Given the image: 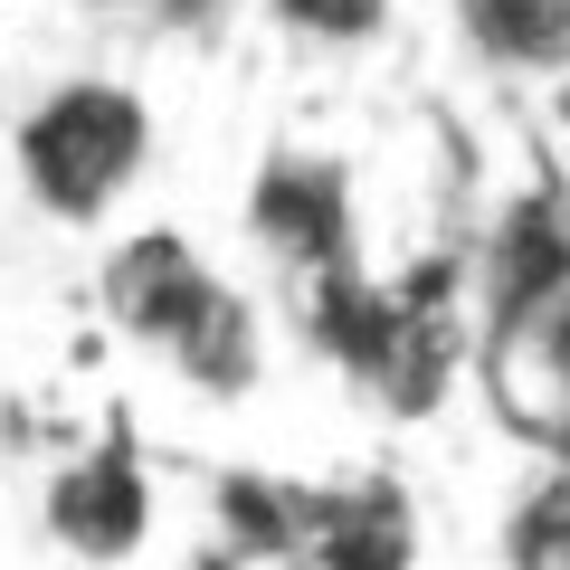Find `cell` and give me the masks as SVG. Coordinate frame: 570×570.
I'll return each instance as SVG.
<instances>
[{
	"mask_svg": "<svg viewBox=\"0 0 570 570\" xmlns=\"http://www.w3.org/2000/svg\"><path fill=\"white\" fill-rule=\"evenodd\" d=\"M238 228L276 285H324V276H352L371 266V228H362V171L324 142H276L257 153V171L238 181Z\"/></svg>",
	"mask_w": 570,
	"mask_h": 570,
	"instance_id": "7a4b0ae2",
	"label": "cell"
},
{
	"mask_svg": "<svg viewBox=\"0 0 570 570\" xmlns=\"http://www.w3.org/2000/svg\"><path fill=\"white\" fill-rule=\"evenodd\" d=\"M456 48L494 77H570V0H448Z\"/></svg>",
	"mask_w": 570,
	"mask_h": 570,
	"instance_id": "30bf717a",
	"label": "cell"
},
{
	"mask_svg": "<svg viewBox=\"0 0 570 570\" xmlns=\"http://www.w3.org/2000/svg\"><path fill=\"white\" fill-rule=\"evenodd\" d=\"M209 542H228L247 570L305 551V475L276 466H219L209 475Z\"/></svg>",
	"mask_w": 570,
	"mask_h": 570,
	"instance_id": "9c48e42d",
	"label": "cell"
},
{
	"mask_svg": "<svg viewBox=\"0 0 570 570\" xmlns=\"http://www.w3.org/2000/svg\"><path fill=\"white\" fill-rule=\"evenodd\" d=\"M181 570H247V561H238V551H228V542H209V532H200V542L181 551Z\"/></svg>",
	"mask_w": 570,
	"mask_h": 570,
	"instance_id": "4fadbf2b",
	"label": "cell"
},
{
	"mask_svg": "<svg viewBox=\"0 0 570 570\" xmlns=\"http://www.w3.org/2000/svg\"><path fill=\"white\" fill-rule=\"evenodd\" d=\"M266 570H314V561H305V551H295V561H266Z\"/></svg>",
	"mask_w": 570,
	"mask_h": 570,
	"instance_id": "5bb4252c",
	"label": "cell"
},
{
	"mask_svg": "<svg viewBox=\"0 0 570 570\" xmlns=\"http://www.w3.org/2000/svg\"><path fill=\"white\" fill-rule=\"evenodd\" d=\"M570 285V200L551 181H523L456 238V305H466V343L494 314H523Z\"/></svg>",
	"mask_w": 570,
	"mask_h": 570,
	"instance_id": "277c9868",
	"label": "cell"
},
{
	"mask_svg": "<svg viewBox=\"0 0 570 570\" xmlns=\"http://www.w3.org/2000/svg\"><path fill=\"white\" fill-rule=\"evenodd\" d=\"M257 10L295 48H333V58H343V48H371L390 20H400V0H257Z\"/></svg>",
	"mask_w": 570,
	"mask_h": 570,
	"instance_id": "8fae6325",
	"label": "cell"
},
{
	"mask_svg": "<svg viewBox=\"0 0 570 570\" xmlns=\"http://www.w3.org/2000/svg\"><path fill=\"white\" fill-rule=\"evenodd\" d=\"M39 523H48V542H58L67 561L115 570V561H134V551L153 542L163 485H153V466L134 456V438H96V448H67L58 466H48Z\"/></svg>",
	"mask_w": 570,
	"mask_h": 570,
	"instance_id": "5b68a950",
	"label": "cell"
},
{
	"mask_svg": "<svg viewBox=\"0 0 570 570\" xmlns=\"http://www.w3.org/2000/svg\"><path fill=\"white\" fill-rule=\"evenodd\" d=\"M0 153H10V190L48 228H105L142 190L153 153H163V124H153V96L134 77L77 67V77H48L10 115Z\"/></svg>",
	"mask_w": 570,
	"mask_h": 570,
	"instance_id": "6da1fadb",
	"label": "cell"
},
{
	"mask_svg": "<svg viewBox=\"0 0 570 570\" xmlns=\"http://www.w3.org/2000/svg\"><path fill=\"white\" fill-rule=\"evenodd\" d=\"M134 10H142V29L171 39V48H209V39H228V20H238V0H134Z\"/></svg>",
	"mask_w": 570,
	"mask_h": 570,
	"instance_id": "7c38bea8",
	"label": "cell"
},
{
	"mask_svg": "<svg viewBox=\"0 0 570 570\" xmlns=\"http://www.w3.org/2000/svg\"><path fill=\"white\" fill-rule=\"evenodd\" d=\"M219 285H228V276L209 266V247L190 238V228H163V219H153V228H124V238L96 257V314H105L134 352L163 362V352L200 324V305L219 295Z\"/></svg>",
	"mask_w": 570,
	"mask_h": 570,
	"instance_id": "8992f818",
	"label": "cell"
},
{
	"mask_svg": "<svg viewBox=\"0 0 570 570\" xmlns=\"http://www.w3.org/2000/svg\"><path fill=\"white\" fill-rule=\"evenodd\" d=\"M466 371H475V390H485L494 428L513 448H532L542 466H570V285L523 305V314L475 324Z\"/></svg>",
	"mask_w": 570,
	"mask_h": 570,
	"instance_id": "3957f363",
	"label": "cell"
},
{
	"mask_svg": "<svg viewBox=\"0 0 570 570\" xmlns=\"http://www.w3.org/2000/svg\"><path fill=\"white\" fill-rule=\"evenodd\" d=\"M266 352H276V333H266V305L247 295L238 276H228L219 295L200 305V324H190L181 343L163 352V371L190 390V400L238 409V400H257V390H266Z\"/></svg>",
	"mask_w": 570,
	"mask_h": 570,
	"instance_id": "ba28073f",
	"label": "cell"
},
{
	"mask_svg": "<svg viewBox=\"0 0 570 570\" xmlns=\"http://www.w3.org/2000/svg\"><path fill=\"white\" fill-rule=\"evenodd\" d=\"M419 504L400 475L352 466V475H314L305 485V561L314 570H419Z\"/></svg>",
	"mask_w": 570,
	"mask_h": 570,
	"instance_id": "52a82bcc",
	"label": "cell"
}]
</instances>
